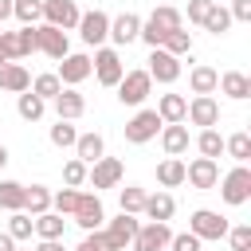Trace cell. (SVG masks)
Returning a JSON list of instances; mask_svg holds the SVG:
<instances>
[{"mask_svg":"<svg viewBox=\"0 0 251 251\" xmlns=\"http://www.w3.org/2000/svg\"><path fill=\"white\" fill-rule=\"evenodd\" d=\"M176 27H184V16H180L176 8H169V4H161V8H153V16H149V20H141L137 39L153 51V47H161V43H165V35H169V31H176Z\"/></svg>","mask_w":251,"mask_h":251,"instance_id":"obj_1","label":"cell"},{"mask_svg":"<svg viewBox=\"0 0 251 251\" xmlns=\"http://www.w3.org/2000/svg\"><path fill=\"white\" fill-rule=\"evenodd\" d=\"M90 75H94L102 86H118L122 75H126V63H122L118 47H94V55H90Z\"/></svg>","mask_w":251,"mask_h":251,"instance_id":"obj_2","label":"cell"},{"mask_svg":"<svg viewBox=\"0 0 251 251\" xmlns=\"http://www.w3.org/2000/svg\"><path fill=\"white\" fill-rule=\"evenodd\" d=\"M227 220L220 216V212H212V208H196L192 216H188V231L200 239V243H220L224 235H227Z\"/></svg>","mask_w":251,"mask_h":251,"instance_id":"obj_3","label":"cell"},{"mask_svg":"<svg viewBox=\"0 0 251 251\" xmlns=\"http://www.w3.org/2000/svg\"><path fill=\"white\" fill-rule=\"evenodd\" d=\"M220 196H224V204H231V208L247 204V200H251V169H247V165H235L231 173H224V176H220Z\"/></svg>","mask_w":251,"mask_h":251,"instance_id":"obj_4","label":"cell"},{"mask_svg":"<svg viewBox=\"0 0 251 251\" xmlns=\"http://www.w3.org/2000/svg\"><path fill=\"white\" fill-rule=\"evenodd\" d=\"M114 90H118V102H122V106H141V102L153 94V78H149L145 71H126Z\"/></svg>","mask_w":251,"mask_h":251,"instance_id":"obj_5","label":"cell"},{"mask_svg":"<svg viewBox=\"0 0 251 251\" xmlns=\"http://www.w3.org/2000/svg\"><path fill=\"white\" fill-rule=\"evenodd\" d=\"M137 227H141V220H137V216H126V212H118L114 220H106V224H102V235H106L110 251H126V247L133 243Z\"/></svg>","mask_w":251,"mask_h":251,"instance_id":"obj_6","label":"cell"},{"mask_svg":"<svg viewBox=\"0 0 251 251\" xmlns=\"http://www.w3.org/2000/svg\"><path fill=\"white\" fill-rule=\"evenodd\" d=\"M78 35H82L86 47H106V39H110V16H106L102 8L82 12V16H78Z\"/></svg>","mask_w":251,"mask_h":251,"instance_id":"obj_7","label":"cell"},{"mask_svg":"<svg viewBox=\"0 0 251 251\" xmlns=\"http://www.w3.org/2000/svg\"><path fill=\"white\" fill-rule=\"evenodd\" d=\"M122 176H126V165H122L118 157H98V161L86 169V184H90L94 192H98V188H118Z\"/></svg>","mask_w":251,"mask_h":251,"instance_id":"obj_8","label":"cell"},{"mask_svg":"<svg viewBox=\"0 0 251 251\" xmlns=\"http://www.w3.org/2000/svg\"><path fill=\"white\" fill-rule=\"evenodd\" d=\"M71 220H75L82 231H98V227L106 224V208H102L98 192H78V204H75Z\"/></svg>","mask_w":251,"mask_h":251,"instance_id":"obj_9","label":"cell"},{"mask_svg":"<svg viewBox=\"0 0 251 251\" xmlns=\"http://www.w3.org/2000/svg\"><path fill=\"white\" fill-rule=\"evenodd\" d=\"M161 118H157V110H137L129 122H126V141L129 145H145V141H153L157 133H161Z\"/></svg>","mask_w":251,"mask_h":251,"instance_id":"obj_10","label":"cell"},{"mask_svg":"<svg viewBox=\"0 0 251 251\" xmlns=\"http://www.w3.org/2000/svg\"><path fill=\"white\" fill-rule=\"evenodd\" d=\"M180 59H173L169 51H161V47H153L149 51V67H145V75L153 78V82H161V86H173L176 78H180Z\"/></svg>","mask_w":251,"mask_h":251,"instance_id":"obj_11","label":"cell"},{"mask_svg":"<svg viewBox=\"0 0 251 251\" xmlns=\"http://www.w3.org/2000/svg\"><path fill=\"white\" fill-rule=\"evenodd\" d=\"M184 122H192L200 129H216L220 126V102L212 94H192V102L184 110Z\"/></svg>","mask_w":251,"mask_h":251,"instance_id":"obj_12","label":"cell"},{"mask_svg":"<svg viewBox=\"0 0 251 251\" xmlns=\"http://www.w3.org/2000/svg\"><path fill=\"white\" fill-rule=\"evenodd\" d=\"M78 4L75 0H43V24L59 27V31H75L78 27Z\"/></svg>","mask_w":251,"mask_h":251,"instance_id":"obj_13","label":"cell"},{"mask_svg":"<svg viewBox=\"0 0 251 251\" xmlns=\"http://www.w3.org/2000/svg\"><path fill=\"white\" fill-rule=\"evenodd\" d=\"M169 239H173V231H169V224H141L137 227V235H133V243H129V251H169Z\"/></svg>","mask_w":251,"mask_h":251,"instance_id":"obj_14","label":"cell"},{"mask_svg":"<svg viewBox=\"0 0 251 251\" xmlns=\"http://www.w3.org/2000/svg\"><path fill=\"white\" fill-rule=\"evenodd\" d=\"M35 47H39L47 59H63V55H71V39H67V31H59V27H51V24H35Z\"/></svg>","mask_w":251,"mask_h":251,"instance_id":"obj_15","label":"cell"},{"mask_svg":"<svg viewBox=\"0 0 251 251\" xmlns=\"http://www.w3.org/2000/svg\"><path fill=\"white\" fill-rule=\"evenodd\" d=\"M55 75H59L63 86H78V82H86V78H90V55H86V51H71V55H63Z\"/></svg>","mask_w":251,"mask_h":251,"instance_id":"obj_16","label":"cell"},{"mask_svg":"<svg viewBox=\"0 0 251 251\" xmlns=\"http://www.w3.org/2000/svg\"><path fill=\"white\" fill-rule=\"evenodd\" d=\"M184 180H188L192 188H216V184H220V161H212V157L188 161V165H184Z\"/></svg>","mask_w":251,"mask_h":251,"instance_id":"obj_17","label":"cell"},{"mask_svg":"<svg viewBox=\"0 0 251 251\" xmlns=\"http://www.w3.org/2000/svg\"><path fill=\"white\" fill-rule=\"evenodd\" d=\"M51 106H55L59 122H78V118L86 114V98H82L75 86H63V90H59V98H55Z\"/></svg>","mask_w":251,"mask_h":251,"instance_id":"obj_18","label":"cell"},{"mask_svg":"<svg viewBox=\"0 0 251 251\" xmlns=\"http://www.w3.org/2000/svg\"><path fill=\"white\" fill-rule=\"evenodd\" d=\"M137 31H141V16H137V12H122V16H114V20H110V39H114L118 47L133 43V39H137Z\"/></svg>","mask_w":251,"mask_h":251,"instance_id":"obj_19","label":"cell"},{"mask_svg":"<svg viewBox=\"0 0 251 251\" xmlns=\"http://www.w3.org/2000/svg\"><path fill=\"white\" fill-rule=\"evenodd\" d=\"M173 212H176V200H173L169 192H149V196H145V208H141L145 220H153V224H169Z\"/></svg>","mask_w":251,"mask_h":251,"instance_id":"obj_20","label":"cell"},{"mask_svg":"<svg viewBox=\"0 0 251 251\" xmlns=\"http://www.w3.org/2000/svg\"><path fill=\"white\" fill-rule=\"evenodd\" d=\"M27 86H31V75H27L24 63H0V90H8V94H24Z\"/></svg>","mask_w":251,"mask_h":251,"instance_id":"obj_21","label":"cell"},{"mask_svg":"<svg viewBox=\"0 0 251 251\" xmlns=\"http://www.w3.org/2000/svg\"><path fill=\"white\" fill-rule=\"evenodd\" d=\"M216 90H224L231 102H247V98H251V78H247L243 71H224Z\"/></svg>","mask_w":251,"mask_h":251,"instance_id":"obj_22","label":"cell"},{"mask_svg":"<svg viewBox=\"0 0 251 251\" xmlns=\"http://www.w3.org/2000/svg\"><path fill=\"white\" fill-rule=\"evenodd\" d=\"M161 149H165V157H180L184 149H188V126L184 122H176V126H161Z\"/></svg>","mask_w":251,"mask_h":251,"instance_id":"obj_23","label":"cell"},{"mask_svg":"<svg viewBox=\"0 0 251 251\" xmlns=\"http://www.w3.org/2000/svg\"><path fill=\"white\" fill-rule=\"evenodd\" d=\"M75 157L82 161V165H94L98 157H106V137L102 133H78V141H75Z\"/></svg>","mask_w":251,"mask_h":251,"instance_id":"obj_24","label":"cell"},{"mask_svg":"<svg viewBox=\"0 0 251 251\" xmlns=\"http://www.w3.org/2000/svg\"><path fill=\"white\" fill-rule=\"evenodd\" d=\"M188 86H192V94H216V86H220V71L208 67V63H196V67L188 71Z\"/></svg>","mask_w":251,"mask_h":251,"instance_id":"obj_25","label":"cell"},{"mask_svg":"<svg viewBox=\"0 0 251 251\" xmlns=\"http://www.w3.org/2000/svg\"><path fill=\"white\" fill-rule=\"evenodd\" d=\"M184 110H188V98H184V94H161V98H157V118H161L165 126L184 122Z\"/></svg>","mask_w":251,"mask_h":251,"instance_id":"obj_26","label":"cell"},{"mask_svg":"<svg viewBox=\"0 0 251 251\" xmlns=\"http://www.w3.org/2000/svg\"><path fill=\"white\" fill-rule=\"evenodd\" d=\"M31 224H35V235L39 239H63V231H67V216H59V212L31 216Z\"/></svg>","mask_w":251,"mask_h":251,"instance_id":"obj_27","label":"cell"},{"mask_svg":"<svg viewBox=\"0 0 251 251\" xmlns=\"http://www.w3.org/2000/svg\"><path fill=\"white\" fill-rule=\"evenodd\" d=\"M157 184L161 188H180L184 184V161L180 157H165L157 165Z\"/></svg>","mask_w":251,"mask_h":251,"instance_id":"obj_28","label":"cell"},{"mask_svg":"<svg viewBox=\"0 0 251 251\" xmlns=\"http://www.w3.org/2000/svg\"><path fill=\"white\" fill-rule=\"evenodd\" d=\"M24 212H27V216L51 212V188H47V184H31V188L24 192Z\"/></svg>","mask_w":251,"mask_h":251,"instance_id":"obj_29","label":"cell"},{"mask_svg":"<svg viewBox=\"0 0 251 251\" xmlns=\"http://www.w3.org/2000/svg\"><path fill=\"white\" fill-rule=\"evenodd\" d=\"M145 188L141 184H126V188H118V208L126 212V216H141V208H145Z\"/></svg>","mask_w":251,"mask_h":251,"instance_id":"obj_30","label":"cell"},{"mask_svg":"<svg viewBox=\"0 0 251 251\" xmlns=\"http://www.w3.org/2000/svg\"><path fill=\"white\" fill-rule=\"evenodd\" d=\"M12 16L20 20V27H35L43 24V0H12Z\"/></svg>","mask_w":251,"mask_h":251,"instance_id":"obj_31","label":"cell"},{"mask_svg":"<svg viewBox=\"0 0 251 251\" xmlns=\"http://www.w3.org/2000/svg\"><path fill=\"white\" fill-rule=\"evenodd\" d=\"M27 90H31L35 98H43V102H55V98H59V90H63V82H59V75H55V71H47V75H35Z\"/></svg>","mask_w":251,"mask_h":251,"instance_id":"obj_32","label":"cell"},{"mask_svg":"<svg viewBox=\"0 0 251 251\" xmlns=\"http://www.w3.org/2000/svg\"><path fill=\"white\" fill-rule=\"evenodd\" d=\"M16 114H20L24 122H39V118L47 114V102L35 98L31 90H24V94H16Z\"/></svg>","mask_w":251,"mask_h":251,"instance_id":"obj_33","label":"cell"},{"mask_svg":"<svg viewBox=\"0 0 251 251\" xmlns=\"http://www.w3.org/2000/svg\"><path fill=\"white\" fill-rule=\"evenodd\" d=\"M224 153H231V161H235V165H247V161H251V133H247V129H239V133L224 137Z\"/></svg>","mask_w":251,"mask_h":251,"instance_id":"obj_34","label":"cell"},{"mask_svg":"<svg viewBox=\"0 0 251 251\" xmlns=\"http://www.w3.org/2000/svg\"><path fill=\"white\" fill-rule=\"evenodd\" d=\"M24 192H27V184H20V180H0V208H4V212H24Z\"/></svg>","mask_w":251,"mask_h":251,"instance_id":"obj_35","label":"cell"},{"mask_svg":"<svg viewBox=\"0 0 251 251\" xmlns=\"http://www.w3.org/2000/svg\"><path fill=\"white\" fill-rule=\"evenodd\" d=\"M161 51H169L173 59H180V55H188V51H192V31H184V27H176V31H169V35H165V43H161Z\"/></svg>","mask_w":251,"mask_h":251,"instance_id":"obj_36","label":"cell"},{"mask_svg":"<svg viewBox=\"0 0 251 251\" xmlns=\"http://www.w3.org/2000/svg\"><path fill=\"white\" fill-rule=\"evenodd\" d=\"M47 137H51V145H55V149H75L78 129H75V122H55V126L47 129Z\"/></svg>","mask_w":251,"mask_h":251,"instance_id":"obj_37","label":"cell"},{"mask_svg":"<svg viewBox=\"0 0 251 251\" xmlns=\"http://www.w3.org/2000/svg\"><path fill=\"white\" fill-rule=\"evenodd\" d=\"M8 235H12L16 243H27V239L35 235V224H31V216H27V212H12V216H8Z\"/></svg>","mask_w":251,"mask_h":251,"instance_id":"obj_38","label":"cell"},{"mask_svg":"<svg viewBox=\"0 0 251 251\" xmlns=\"http://www.w3.org/2000/svg\"><path fill=\"white\" fill-rule=\"evenodd\" d=\"M196 149H200V157H220L224 153V137H220V129H200L196 133Z\"/></svg>","mask_w":251,"mask_h":251,"instance_id":"obj_39","label":"cell"},{"mask_svg":"<svg viewBox=\"0 0 251 251\" xmlns=\"http://www.w3.org/2000/svg\"><path fill=\"white\" fill-rule=\"evenodd\" d=\"M227 27H231V16H227V8L216 0V4H212V12H208V20H204V31H212V35H224Z\"/></svg>","mask_w":251,"mask_h":251,"instance_id":"obj_40","label":"cell"},{"mask_svg":"<svg viewBox=\"0 0 251 251\" xmlns=\"http://www.w3.org/2000/svg\"><path fill=\"white\" fill-rule=\"evenodd\" d=\"M86 169H90V165H82L78 157H71V161L63 165V184H67V188H82V184H86Z\"/></svg>","mask_w":251,"mask_h":251,"instance_id":"obj_41","label":"cell"},{"mask_svg":"<svg viewBox=\"0 0 251 251\" xmlns=\"http://www.w3.org/2000/svg\"><path fill=\"white\" fill-rule=\"evenodd\" d=\"M75 204H78V188H59V192H51V212L71 216V212H75Z\"/></svg>","mask_w":251,"mask_h":251,"instance_id":"obj_42","label":"cell"},{"mask_svg":"<svg viewBox=\"0 0 251 251\" xmlns=\"http://www.w3.org/2000/svg\"><path fill=\"white\" fill-rule=\"evenodd\" d=\"M224 239L231 243V251H251V224H235V227H227Z\"/></svg>","mask_w":251,"mask_h":251,"instance_id":"obj_43","label":"cell"},{"mask_svg":"<svg viewBox=\"0 0 251 251\" xmlns=\"http://www.w3.org/2000/svg\"><path fill=\"white\" fill-rule=\"evenodd\" d=\"M212 4H216V0H188V24H196V27H204V20H208V12H212Z\"/></svg>","mask_w":251,"mask_h":251,"instance_id":"obj_44","label":"cell"},{"mask_svg":"<svg viewBox=\"0 0 251 251\" xmlns=\"http://www.w3.org/2000/svg\"><path fill=\"white\" fill-rule=\"evenodd\" d=\"M169 251H204V243H200L192 231H180V235L169 239Z\"/></svg>","mask_w":251,"mask_h":251,"instance_id":"obj_45","label":"cell"},{"mask_svg":"<svg viewBox=\"0 0 251 251\" xmlns=\"http://www.w3.org/2000/svg\"><path fill=\"white\" fill-rule=\"evenodd\" d=\"M75 251H110V243H106V235H102V227H98V231H86Z\"/></svg>","mask_w":251,"mask_h":251,"instance_id":"obj_46","label":"cell"},{"mask_svg":"<svg viewBox=\"0 0 251 251\" xmlns=\"http://www.w3.org/2000/svg\"><path fill=\"white\" fill-rule=\"evenodd\" d=\"M16 39H20V59H27V55L39 51V47H35V27H20Z\"/></svg>","mask_w":251,"mask_h":251,"instance_id":"obj_47","label":"cell"},{"mask_svg":"<svg viewBox=\"0 0 251 251\" xmlns=\"http://www.w3.org/2000/svg\"><path fill=\"white\" fill-rule=\"evenodd\" d=\"M227 16H231V24H251V0H231Z\"/></svg>","mask_w":251,"mask_h":251,"instance_id":"obj_48","label":"cell"},{"mask_svg":"<svg viewBox=\"0 0 251 251\" xmlns=\"http://www.w3.org/2000/svg\"><path fill=\"white\" fill-rule=\"evenodd\" d=\"M31 251H67V247H63V239H39Z\"/></svg>","mask_w":251,"mask_h":251,"instance_id":"obj_49","label":"cell"},{"mask_svg":"<svg viewBox=\"0 0 251 251\" xmlns=\"http://www.w3.org/2000/svg\"><path fill=\"white\" fill-rule=\"evenodd\" d=\"M0 251H16V239L8 231H0Z\"/></svg>","mask_w":251,"mask_h":251,"instance_id":"obj_50","label":"cell"},{"mask_svg":"<svg viewBox=\"0 0 251 251\" xmlns=\"http://www.w3.org/2000/svg\"><path fill=\"white\" fill-rule=\"evenodd\" d=\"M8 16H12V0H0V24H4Z\"/></svg>","mask_w":251,"mask_h":251,"instance_id":"obj_51","label":"cell"},{"mask_svg":"<svg viewBox=\"0 0 251 251\" xmlns=\"http://www.w3.org/2000/svg\"><path fill=\"white\" fill-rule=\"evenodd\" d=\"M4 165H8V149L0 145V169H4Z\"/></svg>","mask_w":251,"mask_h":251,"instance_id":"obj_52","label":"cell"},{"mask_svg":"<svg viewBox=\"0 0 251 251\" xmlns=\"http://www.w3.org/2000/svg\"><path fill=\"white\" fill-rule=\"evenodd\" d=\"M16 251H31V247H16Z\"/></svg>","mask_w":251,"mask_h":251,"instance_id":"obj_53","label":"cell"},{"mask_svg":"<svg viewBox=\"0 0 251 251\" xmlns=\"http://www.w3.org/2000/svg\"><path fill=\"white\" fill-rule=\"evenodd\" d=\"M0 31H4V24H0Z\"/></svg>","mask_w":251,"mask_h":251,"instance_id":"obj_54","label":"cell"}]
</instances>
